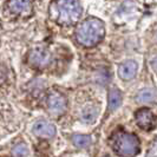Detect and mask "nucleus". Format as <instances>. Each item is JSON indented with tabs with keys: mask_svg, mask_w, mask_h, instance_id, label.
I'll return each instance as SVG.
<instances>
[{
	"mask_svg": "<svg viewBox=\"0 0 157 157\" xmlns=\"http://www.w3.org/2000/svg\"><path fill=\"white\" fill-rule=\"evenodd\" d=\"M82 6L78 0H53L50 5V18L59 25L69 26L79 20Z\"/></svg>",
	"mask_w": 157,
	"mask_h": 157,
	"instance_id": "nucleus-1",
	"label": "nucleus"
},
{
	"mask_svg": "<svg viewBox=\"0 0 157 157\" xmlns=\"http://www.w3.org/2000/svg\"><path fill=\"white\" fill-rule=\"evenodd\" d=\"M105 34V26L102 20L90 17L83 20L76 30V39L80 45L91 47L102 41Z\"/></svg>",
	"mask_w": 157,
	"mask_h": 157,
	"instance_id": "nucleus-2",
	"label": "nucleus"
},
{
	"mask_svg": "<svg viewBox=\"0 0 157 157\" xmlns=\"http://www.w3.org/2000/svg\"><path fill=\"white\" fill-rule=\"evenodd\" d=\"M113 150L122 157H135L140 151V142L134 135L119 132L113 137Z\"/></svg>",
	"mask_w": 157,
	"mask_h": 157,
	"instance_id": "nucleus-3",
	"label": "nucleus"
},
{
	"mask_svg": "<svg viewBox=\"0 0 157 157\" xmlns=\"http://www.w3.org/2000/svg\"><path fill=\"white\" fill-rule=\"evenodd\" d=\"M6 8L11 16L17 18H26L32 14L31 0H8Z\"/></svg>",
	"mask_w": 157,
	"mask_h": 157,
	"instance_id": "nucleus-4",
	"label": "nucleus"
},
{
	"mask_svg": "<svg viewBox=\"0 0 157 157\" xmlns=\"http://www.w3.org/2000/svg\"><path fill=\"white\" fill-rule=\"evenodd\" d=\"M51 60H52V56L50 51L44 47H36L29 55V63L37 69H44L48 66Z\"/></svg>",
	"mask_w": 157,
	"mask_h": 157,
	"instance_id": "nucleus-5",
	"label": "nucleus"
},
{
	"mask_svg": "<svg viewBox=\"0 0 157 157\" xmlns=\"http://www.w3.org/2000/svg\"><path fill=\"white\" fill-rule=\"evenodd\" d=\"M135 117L138 126H141L143 130H147V131L154 129V126L156 124V118L154 116V113L147 108L140 109L135 113Z\"/></svg>",
	"mask_w": 157,
	"mask_h": 157,
	"instance_id": "nucleus-6",
	"label": "nucleus"
},
{
	"mask_svg": "<svg viewBox=\"0 0 157 157\" xmlns=\"http://www.w3.org/2000/svg\"><path fill=\"white\" fill-rule=\"evenodd\" d=\"M47 104H48L50 111L57 115L63 113L66 109V99L63 94H58V92H53L48 96Z\"/></svg>",
	"mask_w": 157,
	"mask_h": 157,
	"instance_id": "nucleus-7",
	"label": "nucleus"
},
{
	"mask_svg": "<svg viewBox=\"0 0 157 157\" xmlns=\"http://www.w3.org/2000/svg\"><path fill=\"white\" fill-rule=\"evenodd\" d=\"M33 132L41 138H51L56 135V128L46 121H38L33 126Z\"/></svg>",
	"mask_w": 157,
	"mask_h": 157,
	"instance_id": "nucleus-8",
	"label": "nucleus"
},
{
	"mask_svg": "<svg viewBox=\"0 0 157 157\" xmlns=\"http://www.w3.org/2000/svg\"><path fill=\"white\" fill-rule=\"evenodd\" d=\"M137 72V63L134 60H126L122 64L118 69V75L119 77L124 80H129L135 77Z\"/></svg>",
	"mask_w": 157,
	"mask_h": 157,
	"instance_id": "nucleus-9",
	"label": "nucleus"
},
{
	"mask_svg": "<svg viewBox=\"0 0 157 157\" xmlns=\"http://www.w3.org/2000/svg\"><path fill=\"white\" fill-rule=\"evenodd\" d=\"M156 98H157V94L152 89H143V90H141V91L137 94V96H136L137 102H140V103L155 102Z\"/></svg>",
	"mask_w": 157,
	"mask_h": 157,
	"instance_id": "nucleus-10",
	"label": "nucleus"
},
{
	"mask_svg": "<svg viewBox=\"0 0 157 157\" xmlns=\"http://www.w3.org/2000/svg\"><path fill=\"white\" fill-rule=\"evenodd\" d=\"M122 103V94L117 89H111L109 94V108L110 110H115Z\"/></svg>",
	"mask_w": 157,
	"mask_h": 157,
	"instance_id": "nucleus-11",
	"label": "nucleus"
},
{
	"mask_svg": "<svg viewBox=\"0 0 157 157\" xmlns=\"http://www.w3.org/2000/svg\"><path fill=\"white\" fill-rule=\"evenodd\" d=\"M98 111L94 106H86L82 111V121L85 123H92L97 117Z\"/></svg>",
	"mask_w": 157,
	"mask_h": 157,
	"instance_id": "nucleus-12",
	"label": "nucleus"
},
{
	"mask_svg": "<svg viewBox=\"0 0 157 157\" xmlns=\"http://www.w3.org/2000/svg\"><path fill=\"white\" fill-rule=\"evenodd\" d=\"M72 141L75 143V145H77L78 148H86L91 143L90 137L85 136V135H76V136H73Z\"/></svg>",
	"mask_w": 157,
	"mask_h": 157,
	"instance_id": "nucleus-13",
	"label": "nucleus"
},
{
	"mask_svg": "<svg viewBox=\"0 0 157 157\" xmlns=\"http://www.w3.org/2000/svg\"><path fill=\"white\" fill-rule=\"evenodd\" d=\"M12 155L14 157H26L29 155V149L24 143L17 144L16 147L12 149Z\"/></svg>",
	"mask_w": 157,
	"mask_h": 157,
	"instance_id": "nucleus-14",
	"label": "nucleus"
},
{
	"mask_svg": "<svg viewBox=\"0 0 157 157\" xmlns=\"http://www.w3.org/2000/svg\"><path fill=\"white\" fill-rule=\"evenodd\" d=\"M151 65H152V67L157 70V57H155L154 59H152V62H151Z\"/></svg>",
	"mask_w": 157,
	"mask_h": 157,
	"instance_id": "nucleus-15",
	"label": "nucleus"
}]
</instances>
